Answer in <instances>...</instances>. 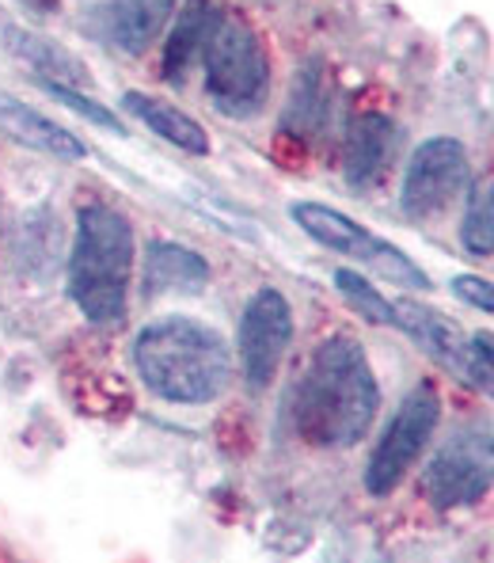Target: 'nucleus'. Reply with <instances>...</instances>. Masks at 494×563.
<instances>
[{
  "mask_svg": "<svg viewBox=\"0 0 494 563\" xmlns=\"http://www.w3.org/2000/svg\"><path fill=\"white\" fill-rule=\"evenodd\" d=\"M134 282V225L106 202H88L77 213L69 252V297L92 324H122Z\"/></svg>",
  "mask_w": 494,
  "mask_h": 563,
  "instance_id": "nucleus-3",
  "label": "nucleus"
},
{
  "mask_svg": "<svg viewBox=\"0 0 494 563\" xmlns=\"http://www.w3.org/2000/svg\"><path fill=\"white\" fill-rule=\"evenodd\" d=\"M134 366L153 396L198 408L225 393L233 354L217 328L194 317H164L137 331Z\"/></svg>",
  "mask_w": 494,
  "mask_h": 563,
  "instance_id": "nucleus-2",
  "label": "nucleus"
},
{
  "mask_svg": "<svg viewBox=\"0 0 494 563\" xmlns=\"http://www.w3.org/2000/svg\"><path fill=\"white\" fill-rule=\"evenodd\" d=\"M217 20H221V12L213 8V0H191V4L179 12L176 27H171V35H168V46H164V77L168 80L187 77V69L202 57L205 43H210Z\"/></svg>",
  "mask_w": 494,
  "mask_h": 563,
  "instance_id": "nucleus-16",
  "label": "nucleus"
},
{
  "mask_svg": "<svg viewBox=\"0 0 494 563\" xmlns=\"http://www.w3.org/2000/svg\"><path fill=\"white\" fill-rule=\"evenodd\" d=\"M122 107H126L145 130H153L160 141H168V145L183 148V153H191V156H210L213 145H210L205 126L198 119H191L187 111H179L176 103H168V99H156L145 92H126L122 96Z\"/></svg>",
  "mask_w": 494,
  "mask_h": 563,
  "instance_id": "nucleus-13",
  "label": "nucleus"
},
{
  "mask_svg": "<svg viewBox=\"0 0 494 563\" xmlns=\"http://www.w3.org/2000/svg\"><path fill=\"white\" fill-rule=\"evenodd\" d=\"M240 369L247 388H267L282 369V358L293 343V309L282 289L262 286L251 294L240 317Z\"/></svg>",
  "mask_w": 494,
  "mask_h": 563,
  "instance_id": "nucleus-9",
  "label": "nucleus"
},
{
  "mask_svg": "<svg viewBox=\"0 0 494 563\" xmlns=\"http://www.w3.org/2000/svg\"><path fill=\"white\" fill-rule=\"evenodd\" d=\"M205 92L228 119H251L270 92V57L262 38L240 20L221 15L210 43L202 49Z\"/></svg>",
  "mask_w": 494,
  "mask_h": 563,
  "instance_id": "nucleus-4",
  "label": "nucleus"
},
{
  "mask_svg": "<svg viewBox=\"0 0 494 563\" xmlns=\"http://www.w3.org/2000/svg\"><path fill=\"white\" fill-rule=\"evenodd\" d=\"M392 145H395L392 119H384L377 111L353 119L350 134H346V184L350 187L377 184L381 172L389 168Z\"/></svg>",
  "mask_w": 494,
  "mask_h": 563,
  "instance_id": "nucleus-14",
  "label": "nucleus"
},
{
  "mask_svg": "<svg viewBox=\"0 0 494 563\" xmlns=\"http://www.w3.org/2000/svg\"><path fill=\"white\" fill-rule=\"evenodd\" d=\"M472 354H475V366H480L483 380H487V393H494V335L491 331L472 335Z\"/></svg>",
  "mask_w": 494,
  "mask_h": 563,
  "instance_id": "nucleus-22",
  "label": "nucleus"
},
{
  "mask_svg": "<svg viewBox=\"0 0 494 563\" xmlns=\"http://www.w3.org/2000/svg\"><path fill=\"white\" fill-rule=\"evenodd\" d=\"M38 88H43L46 96H54L61 107H69V111H77L80 119L96 122V126L111 130V134H126V130H122V122H119V114H114V111H106L103 103H96V99H92V96H85V92H80V88L54 85V80H38Z\"/></svg>",
  "mask_w": 494,
  "mask_h": 563,
  "instance_id": "nucleus-20",
  "label": "nucleus"
},
{
  "mask_svg": "<svg viewBox=\"0 0 494 563\" xmlns=\"http://www.w3.org/2000/svg\"><path fill=\"white\" fill-rule=\"evenodd\" d=\"M324 119V88H319V73L304 69L293 85V99L285 107V130L293 134H312Z\"/></svg>",
  "mask_w": 494,
  "mask_h": 563,
  "instance_id": "nucleus-19",
  "label": "nucleus"
},
{
  "mask_svg": "<svg viewBox=\"0 0 494 563\" xmlns=\"http://www.w3.org/2000/svg\"><path fill=\"white\" fill-rule=\"evenodd\" d=\"M179 0H111L106 4V35L122 54H145L168 27Z\"/></svg>",
  "mask_w": 494,
  "mask_h": 563,
  "instance_id": "nucleus-15",
  "label": "nucleus"
},
{
  "mask_svg": "<svg viewBox=\"0 0 494 563\" xmlns=\"http://www.w3.org/2000/svg\"><path fill=\"white\" fill-rule=\"evenodd\" d=\"M452 294H457L464 305H472V309L494 317V282L480 278V275H457L452 278Z\"/></svg>",
  "mask_w": 494,
  "mask_h": 563,
  "instance_id": "nucleus-21",
  "label": "nucleus"
},
{
  "mask_svg": "<svg viewBox=\"0 0 494 563\" xmlns=\"http://www.w3.org/2000/svg\"><path fill=\"white\" fill-rule=\"evenodd\" d=\"M441 419V396L434 388V380H418L407 396L400 400V408L392 411L384 434L377 438L373 453L366 465V492L384 499L400 487V479L407 476L411 465L423 457L426 442L434 438Z\"/></svg>",
  "mask_w": 494,
  "mask_h": 563,
  "instance_id": "nucleus-5",
  "label": "nucleus"
},
{
  "mask_svg": "<svg viewBox=\"0 0 494 563\" xmlns=\"http://www.w3.org/2000/svg\"><path fill=\"white\" fill-rule=\"evenodd\" d=\"M381 408V385L366 346L353 335H332L316 346L293 396V427L308 445L346 450L369 434Z\"/></svg>",
  "mask_w": 494,
  "mask_h": 563,
  "instance_id": "nucleus-1",
  "label": "nucleus"
},
{
  "mask_svg": "<svg viewBox=\"0 0 494 563\" xmlns=\"http://www.w3.org/2000/svg\"><path fill=\"white\" fill-rule=\"evenodd\" d=\"M210 282V263L187 244L176 240H153L145 252V271L142 286L145 297H164V294H202Z\"/></svg>",
  "mask_w": 494,
  "mask_h": 563,
  "instance_id": "nucleus-12",
  "label": "nucleus"
},
{
  "mask_svg": "<svg viewBox=\"0 0 494 563\" xmlns=\"http://www.w3.org/2000/svg\"><path fill=\"white\" fill-rule=\"evenodd\" d=\"M472 168H468V148L457 137H426L411 153L407 172H403L400 206L407 218L426 221L434 213L449 210L452 198L468 187Z\"/></svg>",
  "mask_w": 494,
  "mask_h": 563,
  "instance_id": "nucleus-8",
  "label": "nucleus"
},
{
  "mask_svg": "<svg viewBox=\"0 0 494 563\" xmlns=\"http://www.w3.org/2000/svg\"><path fill=\"white\" fill-rule=\"evenodd\" d=\"M395 305V328H403L434 362H441L445 369H452L457 377L472 380L487 393V380H483L480 366H475L472 354V335H464L460 324H452L449 317H441L438 309L418 301H392Z\"/></svg>",
  "mask_w": 494,
  "mask_h": 563,
  "instance_id": "nucleus-10",
  "label": "nucleus"
},
{
  "mask_svg": "<svg viewBox=\"0 0 494 563\" xmlns=\"http://www.w3.org/2000/svg\"><path fill=\"white\" fill-rule=\"evenodd\" d=\"M0 134L35 148V153L49 156V161H61V164L88 161V145L72 130H65L61 122L46 119L43 111L20 103L12 96H0Z\"/></svg>",
  "mask_w": 494,
  "mask_h": 563,
  "instance_id": "nucleus-11",
  "label": "nucleus"
},
{
  "mask_svg": "<svg viewBox=\"0 0 494 563\" xmlns=\"http://www.w3.org/2000/svg\"><path fill=\"white\" fill-rule=\"evenodd\" d=\"M423 492L438 510L472 507L494 492V422L480 419L460 427L430 457Z\"/></svg>",
  "mask_w": 494,
  "mask_h": 563,
  "instance_id": "nucleus-6",
  "label": "nucleus"
},
{
  "mask_svg": "<svg viewBox=\"0 0 494 563\" xmlns=\"http://www.w3.org/2000/svg\"><path fill=\"white\" fill-rule=\"evenodd\" d=\"M335 289H339L346 301H350V309L361 312V317H366L369 324L395 328V305L381 294V289L373 286V282L361 278L358 271H350V267L335 271Z\"/></svg>",
  "mask_w": 494,
  "mask_h": 563,
  "instance_id": "nucleus-18",
  "label": "nucleus"
},
{
  "mask_svg": "<svg viewBox=\"0 0 494 563\" xmlns=\"http://www.w3.org/2000/svg\"><path fill=\"white\" fill-rule=\"evenodd\" d=\"M460 244L475 260L494 255V179H480L468 190L464 221H460Z\"/></svg>",
  "mask_w": 494,
  "mask_h": 563,
  "instance_id": "nucleus-17",
  "label": "nucleus"
},
{
  "mask_svg": "<svg viewBox=\"0 0 494 563\" xmlns=\"http://www.w3.org/2000/svg\"><path fill=\"white\" fill-rule=\"evenodd\" d=\"M290 218L301 225V233H308L316 244H324L327 252H339L346 260H358L366 267H373L381 278L395 282V286H411V289H430V278L418 267L411 255H403L400 247L381 240L377 233H369L366 225H358L353 218H346L335 206L324 202H293Z\"/></svg>",
  "mask_w": 494,
  "mask_h": 563,
  "instance_id": "nucleus-7",
  "label": "nucleus"
}]
</instances>
